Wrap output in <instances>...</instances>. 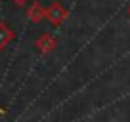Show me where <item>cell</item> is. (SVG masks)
<instances>
[{
	"label": "cell",
	"mask_w": 130,
	"mask_h": 122,
	"mask_svg": "<svg viewBox=\"0 0 130 122\" xmlns=\"http://www.w3.org/2000/svg\"><path fill=\"white\" fill-rule=\"evenodd\" d=\"M10 40H12V33H10V29L0 23V48H4Z\"/></svg>",
	"instance_id": "6da1fadb"
},
{
	"label": "cell",
	"mask_w": 130,
	"mask_h": 122,
	"mask_svg": "<svg viewBox=\"0 0 130 122\" xmlns=\"http://www.w3.org/2000/svg\"><path fill=\"white\" fill-rule=\"evenodd\" d=\"M4 113H6V111H4V109H0V114H4Z\"/></svg>",
	"instance_id": "7a4b0ae2"
},
{
	"label": "cell",
	"mask_w": 130,
	"mask_h": 122,
	"mask_svg": "<svg viewBox=\"0 0 130 122\" xmlns=\"http://www.w3.org/2000/svg\"><path fill=\"white\" fill-rule=\"evenodd\" d=\"M17 2H19V4H21V2H23V0H17Z\"/></svg>",
	"instance_id": "3957f363"
}]
</instances>
